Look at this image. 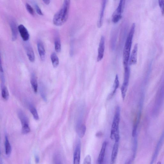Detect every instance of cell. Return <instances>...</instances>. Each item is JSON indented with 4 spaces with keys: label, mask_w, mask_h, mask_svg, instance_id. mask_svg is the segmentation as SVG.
Instances as JSON below:
<instances>
[{
    "label": "cell",
    "mask_w": 164,
    "mask_h": 164,
    "mask_svg": "<svg viewBox=\"0 0 164 164\" xmlns=\"http://www.w3.org/2000/svg\"><path fill=\"white\" fill-rule=\"evenodd\" d=\"M70 0H64L61 9L54 15L53 22L56 26H61L67 21L69 14Z\"/></svg>",
    "instance_id": "6da1fadb"
},
{
    "label": "cell",
    "mask_w": 164,
    "mask_h": 164,
    "mask_svg": "<svg viewBox=\"0 0 164 164\" xmlns=\"http://www.w3.org/2000/svg\"><path fill=\"white\" fill-rule=\"evenodd\" d=\"M136 25L133 23L127 37L123 51V62L124 68L128 67V62L130 56V53L132 43Z\"/></svg>",
    "instance_id": "7a4b0ae2"
},
{
    "label": "cell",
    "mask_w": 164,
    "mask_h": 164,
    "mask_svg": "<svg viewBox=\"0 0 164 164\" xmlns=\"http://www.w3.org/2000/svg\"><path fill=\"white\" fill-rule=\"evenodd\" d=\"M120 110V107H116L111 132L110 138L111 139H114L115 142H119L120 139L119 125Z\"/></svg>",
    "instance_id": "3957f363"
},
{
    "label": "cell",
    "mask_w": 164,
    "mask_h": 164,
    "mask_svg": "<svg viewBox=\"0 0 164 164\" xmlns=\"http://www.w3.org/2000/svg\"><path fill=\"white\" fill-rule=\"evenodd\" d=\"M126 0H120L118 8L114 11L112 17V21L114 23L118 22L122 18Z\"/></svg>",
    "instance_id": "277c9868"
},
{
    "label": "cell",
    "mask_w": 164,
    "mask_h": 164,
    "mask_svg": "<svg viewBox=\"0 0 164 164\" xmlns=\"http://www.w3.org/2000/svg\"><path fill=\"white\" fill-rule=\"evenodd\" d=\"M130 70L128 67L125 68V74L124 82L121 88V96L123 101H124L129 82Z\"/></svg>",
    "instance_id": "5b68a950"
},
{
    "label": "cell",
    "mask_w": 164,
    "mask_h": 164,
    "mask_svg": "<svg viewBox=\"0 0 164 164\" xmlns=\"http://www.w3.org/2000/svg\"><path fill=\"white\" fill-rule=\"evenodd\" d=\"M105 49V38L103 36L101 37L98 50L97 60V62L101 61L103 59Z\"/></svg>",
    "instance_id": "8992f818"
},
{
    "label": "cell",
    "mask_w": 164,
    "mask_h": 164,
    "mask_svg": "<svg viewBox=\"0 0 164 164\" xmlns=\"http://www.w3.org/2000/svg\"><path fill=\"white\" fill-rule=\"evenodd\" d=\"M138 51V44H136L134 46L131 55L130 56L128 62V65L130 66L135 65L137 62V55Z\"/></svg>",
    "instance_id": "52a82bcc"
},
{
    "label": "cell",
    "mask_w": 164,
    "mask_h": 164,
    "mask_svg": "<svg viewBox=\"0 0 164 164\" xmlns=\"http://www.w3.org/2000/svg\"><path fill=\"white\" fill-rule=\"evenodd\" d=\"M164 139V132H163L159 142H158L154 153L152 157L151 163H153L156 160L159 151L161 148Z\"/></svg>",
    "instance_id": "ba28073f"
},
{
    "label": "cell",
    "mask_w": 164,
    "mask_h": 164,
    "mask_svg": "<svg viewBox=\"0 0 164 164\" xmlns=\"http://www.w3.org/2000/svg\"><path fill=\"white\" fill-rule=\"evenodd\" d=\"M18 28L22 39L25 42H27L30 38V35L27 29L22 25H20Z\"/></svg>",
    "instance_id": "9c48e42d"
},
{
    "label": "cell",
    "mask_w": 164,
    "mask_h": 164,
    "mask_svg": "<svg viewBox=\"0 0 164 164\" xmlns=\"http://www.w3.org/2000/svg\"><path fill=\"white\" fill-rule=\"evenodd\" d=\"M25 48L29 61L32 63L34 62L35 60V56L32 46L30 44L26 43L25 45Z\"/></svg>",
    "instance_id": "30bf717a"
},
{
    "label": "cell",
    "mask_w": 164,
    "mask_h": 164,
    "mask_svg": "<svg viewBox=\"0 0 164 164\" xmlns=\"http://www.w3.org/2000/svg\"><path fill=\"white\" fill-rule=\"evenodd\" d=\"M80 157V143L78 142L75 149L73 154V163L79 164Z\"/></svg>",
    "instance_id": "8fae6325"
},
{
    "label": "cell",
    "mask_w": 164,
    "mask_h": 164,
    "mask_svg": "<svg viewBox=\"0 0 164 164\" xmlns=\"http://www.w3.org/2000/svg\"><path fill=\"white\" fill-rule=\"evenodd\" d=\"M37 48L38 53L41 60L44 61L46 57V51L43 43L41 40H39L37 43Z\"/></svg>",
    "instance_id": "7c38bea8"
},
{
    "label": "cell",
    "mask_w": 164,
    "mask_h": 164,
    "mask_svg": "<svg viewBox=\"0 0 164 164\" xmlns=\"http://www.w3.org/2000/svg\"><path fill=\"white\" fill-rule=\"evenodd\" d=\"M10 26L12 32V39L13 41H15L17 38L18 35V29L15 22L12 21L10 23Z\"/></svg>",
    "instance_id": "4fadbf2b"
},
{
    "label": "cell",
    "mask_w": 164,
    "mask_h": 164,
    "mask_svg": "<svg viewBox=\"0 0 164 164\" xmlns=\"http://www.w3.org/2000/svg\"><path fill=\"white\" fill-rule=\"evenodd\" d=\"M107 142H104L102 144L100 154L98 156L97 162L98 164H101L103 162L105 151H106L107 146Z\"/></svg>",
    "instance_id": "5bb4252c"
},
{
    "label": "cell",
    "mask_w": 164,
    "mask_h": 164,
    "mask_svg": "<svg viewBox=\"0 0 164 164\" xmlns=\"http://www.w3.org/2000/svg\"><path fill=\"white\" fill-rule=\"evenodd\" d=\"M118 149L119 142H115L113 146L112 155H111V163L114 164L115 163L116 160L117 156H118Z\"/></svg>",
    "instance_id": "9a60e30c"
},
{
    "label": "cell",
    "mask_w": 164,
    "mask_h": 164,
    "mask_svg": "<svg viewBox=\"0 0 164 164\" xmlns=\"http://www.w3.org/2000/svg\"><path fill=\"white\" fill-rule=\"evenodd\" d=\"M106 0H102V8L101 11L100 17L97 23V26L99 28H101L102 25L103 21L104 11L106 6Z\"/></svg>",
    "instance_id": "2e32d148"
},
{
    "label": "cell",
    "mask_w": 164,
    "mask_h": 164,
    "mask_svg": "<svg viewBox=\"0 0 164 164\" xmlns=\"http://www.w3.org/2000/svg\"><path fill=\"white\" fill-rule=\"evenodd\" d=\"M30 81L33 90L35 93H36L38 91V84L36 76L34 73L31 75Z\"/></svg>",
    "instance_id": "e0dca14e"
},
{
    "label": "cell",
    "mask_w": 164,
    "mask_h": 164,
    "mask_svg": "<svg viewBox=\"0 0 164 164\" xmlns=\"http://www.w3.org/2000/svg\"><path fill=\"white\" fill-rule=\"evenodd\" d=\"M18 116L21 122L22 126L29 125L28 118L22 111H19L18 113Z\"/></svg>",
    "instance_id": "ac0fdd59"
},
{
    "label": "cell",
    "mask_w": 164,
    "mask_h": 164,
    "mask_svg": "<svg viewBox=\"0 0 164 164\" xmlns=\"http://www.w3.org/2000/svg\"><path fill=\"white\" fill-rule=\"evenodd\" d=\"M119 85V81L118 75H116L113 85V90L112 93L110 94L109 98L112 97L114 95L117 89H118Z\"/></svg>",
    "instance_id": "d6986e66"
},
{
    "label": "cell",
    "mask_w": 164,
    "mask_h": 164,
    "mask_svg": "<svg viewBox=\"0 0 164 164\" xmlns=\"http://www.w3.org/2000/svg\"><path fill=\"white\" fill-rule=\"evenodd\" d=\"M50 58L53 66L54 68H57L59 65V60L55 53H53L51 54Z\"/></svg>",
    "instance_id": "ffe728a7"
},
{
    "label": "cell",
    "mask_w": 164,
    "mask_h": 164,
    "mask_svg": "<svg viewBox=\"0 0 164 164\" xmlns=\"http://www.w3.org/2000/svg\"><path fill=\"white\" fill-rule=\"evenodd\" d=\"M5 154L7 156H9L12 152V148L9 140L7 136H5Z\"/></svg>",
    "instance_id": "44dd1931"
},
{
    "label": "cell",
    "mask_w": 164,
    "mask_h": 164,
    "mask_svg": "<svg viewBox=\"0 0 164 164\" xmlns=\"http://www.w3.org/2000/svg\"><path fill=\"white\" fill-rule=\"evenodd\" d=\"M55 48L56 51L60 53L61 50V44L60 37L56 35L55 39Z\"/></svg>",
    "instance_id": "7402d4cb"
},
{
    "label": "cell",
    "mask_w": 164,
    "mask_h": 164,
    "mask_svg": "<svg viewBox=\"0 0 164 164\" xmlns=\"http://www.w3.org/2000/svg\"><path fill=\"white\" fill-rule=\"evenodd\" d=\"M2 87V95L3 98L5 101L8 100L9 95L7 88L6 87L4 86Z\"/></svg>",
    "instance_id": "603a6c76"
},
{
    "label": "cell",
    "mask_w": 164,
    "mask_h": 164,
    "mask_svg": "<svg viewBox=\"0 0 164 164\" xmlns=\"http://www.w3.org/2000/svg\"><path fill=\"white\" fill-rule=\"evenodd\" d=\"M86 127L85 125H82L80 126L78 128V133L79 137L82 138L85 135L86 132Z\"/></svg>",
    "instance_id": "cb8c5ba5"
},
{
    "label": "cell",
    "mask_w": 164,
    "mask_h": 164,
    "mask_svg": "<svg viewBox=\"0 0 164 164\" xmlns=\"http://www.w3.org/2000/svg\"><path fill=\"white\" fill-rule=\"evenodd\" d=\"M29 109L34 119L36 120H39V117L36 108L33 105H31L29 107Z\"/></svg>",
    "instance_id": "d4e9b609"
},
{
    "label": "cell",
    "mask_w": 164,
    "mask_h": 164,
    "mask_svg": "<svg viewBox=\"0 0 164 164\" xmlns=\"http://www.w3.org/2000/svg\"><path fill=\"white\" fill-rule=\"evenodd\" d=\"M39 90L41 97H42L44 101H46L47 99L44 86L42 83L40 84Z\"/></svg>",
    "instance_id": "484cf974"
},
{
    "label": "cell",
    "mask_w": 164,
    "mask_h": 164,
    "mask_svg": "<svg viewBox=\"0 0 164 164\" xmlns=\"http://www.w3.org/2000/svg\"><path fill=\"white\" fill-rule=\"evenodd\" d=\"M134 138L133 146V155L132 160H133L135 158L137 146V135L134 137Z\"/></svg>",
    "instance_id": "4316f807"
},
{
    "label": "cell",
    "mask_w": 164,
    "mask_h": 164,
    "mask_svg": "<svg viewBox=\"0 0 164 164\" xmlns=\"http://www.w3.org/2000/svg\"><path fill=\"white\" fill-rule=\"evenodd\" d=\"M30 132V129L29 125L22 126V133L24 134L29 133Z\"/></svg>",
    "instance_id": "83f0119b"
},
{
    "label": "cell",
    "mask_w": 164,
    "mask_h": 164,
    "mask_svg": "<svg viewBox=\"0 0 164 164\" xmlns=\"http://www.w3.org/2000/svg\"><path fill=\"white\" fill-rule=\"evenodd\" d=\"M1 80L2 82V87L4 86L5 81V79L4 75V73L3 71V67L2 66V64L1 63Z\"/></svg>",
    "instance_id": "f1b7e54d"
},
{
    "label": "cell",
    "mask_w": 164,
    "mask_h": 164,
    "mask_svg": "<svg viewBox=\"0 0 164 164\" xmlns=\"http://www.w3.org/2000/svg\"><path fill=\"white\" fill-rule=\"evenodd\" d=\"M26 9L29 13L32 15H34V11L30 5L28 3H26Z\"/></svg>",
    "instance_id": "f546056e"
},
{
    "label": "cell",
    "mask_w": 164,
    "mask_h": 164,
    "mask_svg": "<svg viewBox=\"0 0 164 164\" xmlns=\"http://www.w3.org/2000/svg\"><path fill=\"white\" fill-rule=\"evenodd\" d=\"M162 15H164V0H158Z\"/></svg>",
    "instance_id": "4dcf8cb0"
},
{
    "label": "cell",
    "mask_w": 164,
    "mask_h": 164,
    "mask_svg": "<svg viewBox=\"0 0 164 164\" xmlns=\"http://www.w3.org/2000/svg\"><path fill=\"white\" fill-rule=\"evenodd\" d=\"M84 164H91V159L90 155H88L85 157L84 161Z\"/></svg>",
    "instance_id": "1f68e13d"
},
{
    "label": "cell",
    "mask_w": 164,
    "mask_h": 164,
    "mask_svg": "<svg viewBox=\"0 0 164 164\" xmlns=\"http://www.w3.org/2000/svg\"><path fill=\"white\" fill-rule=\"evenodd\" d=\"M35 7H36V9L37 11V12L39 15H43V14L42 11V10H41V9H40V8L39 7V6L38 5H37V4H36V5H35Z\"/></svg>",
    "instance_id": "d6a6232c"
},
{
    "label": "cell",
    "mask_w": 164,
    "mask_h": 164,
    "mask_svg": "<svg viewBox=\"0 0 164 164\" xmlns=\"http://www.w3.org/2000/svg\"><path fill=\"white\" fill-rule=\"evenodd\" d=\"M43 2L46 5H49L50 2L51 0H43Z\"/></svg>",
    "instance_id": "836d02e7"
},
{
    "label": "cell",
    "mask_w": 164,
    "mask_h": 164,
    "mask_svg": "<svg viewBox=\"0 0 164 164\" xmlns=\"http://www.w3.org/2000/svg\"><path fill=\"white\" fill-rule=\"evenodd\" d=\"M35 159H36V162L37 163H39V158L37 155L35 156Z\"/></svg>",
    "instance_id": "e575fe53"
},
{
    "label": "cell",
    "mask_w": 164,
    "mask_h": 164,
    "mask_svg": "<svg viewBox=\"0 0 164 164\" xmlns=\"http://www.w3.org/2000/svg\"><path fill=\"white\" fill-rule=\"evenodd\" d=\"M97 136H102V133L101 132H98V133H97L96 135Z\"/></svg>",
    "instance_id": "d590c367"
}]
</instances>
